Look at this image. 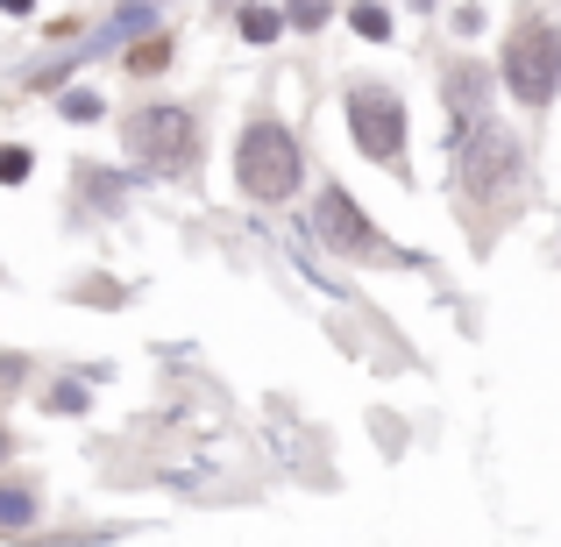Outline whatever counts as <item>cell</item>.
I'll return each mask as SVG.
<instances>
[{"mask_svg": "<svg viewBox=\"0 0 561 547\" xmlns=\"http://www.w3.org/2000/svg\"><path fill=\"white\" fill-rule=\"evenodd\" d=\"M234 179H242L249 200H291V185H299V143H291V128L277 122H249L242 128V150H234Z\"/></svg>", "mask_w": 561, "mask_h": 547, "instance_id": "6da1fadb", "label": "cell"}, {"mask_svg": "<svg viewBox=\"0 0 561 547\" xmlns=\"http://www.w3.org/2000/svg\"><path fill=\"white\" fill-rule=\"evenodd\" d=\"M505 86L519 107H548L561 86V29L554 22H519L505 43Z\"/></svg>", "mask_w": 561, "mask_h": 547, "instance_id": "7a4b0ae2", "label": "cell"}, {"mask_svg": "<svg viewBox=\"0 0 561 547\" xmlns=\"http://www.w3.org/2000/svg\"><path fill=\"white\" fill-rule=\"evenodd\" d=\"M519 143L505 136V128H477L469 136V150H462V185H469V200L483 206V214H497V206H512V192H519Z\"/></svg>", "mask_w": 561, "mask_h": 547, "instance_id": "3957f363", "label": "cell"}, {"mask_svg": "<svg viewBox=\"0 0 561 547\" xmlns=\"http://www.w3.org/2000/svg\"><path fill=\"white\" fill-rule=\"evenodd\" d=\"M122 136L136 150V164H157V171H185L199 157V128H192L185 107H142V114H128Z\"/></svg>", "mask_w": 561, "mask_h": 547, "instance_id": "277c9868", "label": "cell"}, {"mask_svg": "<svg viewBox=\"0 0 561 547\" xmlns=\"http://www.w3.org/2000/svg\"><path fill=\"white\" fill-rule=\"evenodd\" d=\"M348 128H356V150L370 164H398L405 157V107H398L391 86H356L348 93Z\"/></svg>", "mask_w": 561, "mask_h": 547, "instance_id": "5b68a950", "label": "cell"}, {"mask_svg": "<svg viewBox=\"0 0 561 547\" xmlns=\"http://www.w3.org/2000/svg\"><path fill=\"white\" fill-rule=\"evenodd\" d=\"M313 235H320V242H328V249H342V257H383L377 228H370V220H363V206L348 200L342 185H328V192H320V200H313Z\"/></svg>", "mask_w": 561, "mask_h": 547, "instance_id": "8992f818", "label": "cell"}, {"mask_svg": "<svg viewBox=\"0 0 561 547\" xmlns=\"http://www.w3.org/2000/svg\"><path fill=\"white\" fill-rule=\"evenodd\" d=\"M440 86H448L455 114H477V100L491 93V71H483V65H469V57H462V65H448V71H440Z\"/></svg>", "mask_w": 561, "mask_h": 547, "instance_id": "52a82bcc", "label": "cell"}, {"mask_svg": "<svg viewBox=\"0 0 561 547\" xmlns=\"http://www.w3.org/2000/svg\"><path fill=\"white\" fill-rule=\"evenodd\" d=\"M28 520H36V491H28V483H8V491H0V526L22 534Z\"/></svg>", "mask_w": 561, "mask_h": 547, "instance_id": "ba28073f", "label": "cell"}, {"mask_svg": "<svg viewBox=\"0 0 561 547\" xmlns=\"http://www.w3.org/2000/svg\"><path fill=\"white\" fill-rule=\"evenodd\" d=\"M171 65V43L164 36H150V43H136V50H128V71H142V79H150V71H164Z\"/></svg>", "mask_w": 561, "mask_h": 547, "instance_id": "9c48e42d", "label": "cell"}, {"mask_svg": "<svg viewBox=\"0 0 561 547\" xmlns=\"http://www.w3.org/2000/svg\"><path fill=\"white\" fill-rule=\"evenodd\" d=\"M277 29H285V14H271V8H242V36H249V43H277Z\"/></svg>", "mask_w": 561, "mask_h": 547, "instance_id": "30bf717a", "label": "cell"}, {"mask_svg": "<svg viewBox=\"0 0 561 547\" xmlns=\"http://www.w3.org/2000/svg\"><path fill=\"white\" fill-rule=\"evenodd\" d=\"M22 179H28V150L8 143V150H0V185H22Z\"/></svg>", "mask_w": 561, "mask_h": 547, "instance_id": "8fae6325", "label": "cell"}, {"mask_svg": "<svg viewBox=\"0 0 561 547\" xmlns=\"http://www.w3.org/2000/svg\"><path fill=\"white\" fill-rule=\"evenodd\" d=\"M356 36L383 43V36H391V14H383V8H356Z\"/></svg>", "mask_w": 561, "mask_h": 547, "instance_id": "7c38bea8", "label": "cell"}, {"mask_svg": "<svg viewBox=\"0 0 561 547\" xmlns=\"http://www.w3.org/2000/svg\"><path fill=\"white\" fill-rule=\"evenodd\" d=\"M291 22H299V29H320V22H328V0H291Z\"/></svg>", "mask_w": 561, "mask_h": 547, "instance_id": "4fadbf2b", "label": "cell"}, {"mask_svg": "<svg viewBox=\"0 0 561 547\" xmlns=\"http://www.w3.org/2000/svg\"><path fill=\"white\" fill-rule=\"evenodd\" d=\"M65 114H71V122H93V114H100V93H65Z\"/></svg>", "mask_w": 561, "mask_h": 547, "instance_id": "5bb4252c", "label": "cell"}, {"mask_svg": "<svg viewBox=\"0 0 561 547\" xmlns=\"http://www.w3.org/2000/svg\"><path fill=\"white\" fill-rule=\"evenodd\" d=\"M50 406H57V412H85V391H79V384H57Z\"/></svg>", "mask_w": 561, "mask_h": 547, "instance_id": "9a60e30c", "label": "cell"}, {"mask_svg": "<svg viewBox=\"0 0 561 547\" xmlns=\"http://www.w3.org/2000/svg\"><path fill=\"white\" fill-rule=\"evenodd\" d=\"M0 8H8V14H28V8H36V0H0Z\"/></svg>", "mask_w": 561, "mask_h": 547, "instance_id": "2e32d148", "label": "cell"}, {"mask_svg": "<svg viewBox=\"0 0 561 547\" xmlns=\"http://www.w3.org/2000/svg\"><path fill=\"white\" fill-rule=\"evenodd\" d=\"M0 455H8V434H0Z\"/></svg>", "mask_w": 561, "mask_h": 547, "instance_id": "e0dca14e", "label": "cell"}]
</instances>
